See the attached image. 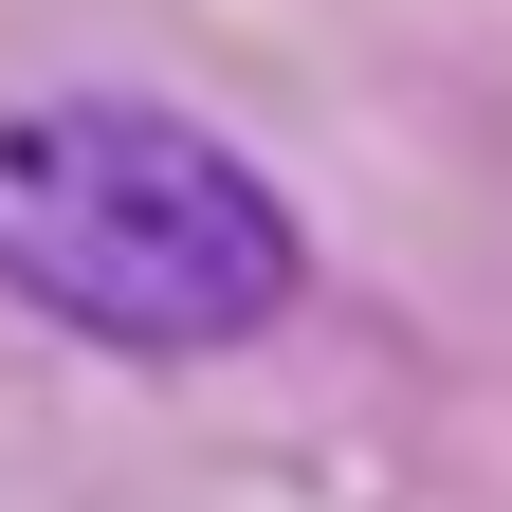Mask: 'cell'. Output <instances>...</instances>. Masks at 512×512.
Returning a JSON list of instances; mask_svg holds the SVG:
<instances>
[{
  "mask_svg": "<svg viewBox=\"0 0 512 512\" xmlns=\"http://www.w3.org/2000/svg\"><path fill=\"white\" fill-rule=\"evenodd\" d=\"M0 293L110 366H220L311 293V220L202 110L37 92L0 110Z\"/></svg>",
  "mask_w": 512,
  "mask_h": 512,
  "instance_id": "obj_1",
  "label": "cell"
}]
</instances>
